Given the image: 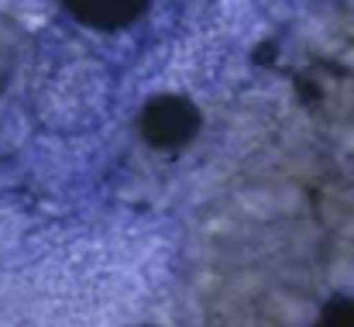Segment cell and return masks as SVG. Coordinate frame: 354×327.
I'll return each instance as SVG.
<instances>
[{
    "label": "cell",
    "mask_w": 354,
    "mask_h": 327,
    "mask_svg": "<svg viewBox=\"0 0 354 327\" xmlns=\"http://www.w3.org/2000/svg\"><path fill=\"white\" fill-rule=\"evenodd\" d=\"M66 3L80 21L93 28H124L145 10L148 0H66Z\"/></svg>",
    "instance_id": "1"
}]
</instances>
